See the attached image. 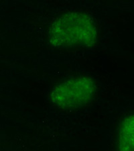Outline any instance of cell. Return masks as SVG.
<instances>
[{"mask_svg": "<svg viewBox=\"0 0 134 151\" xmlns=\"http://www.w3.org/2000/svg\"><path fill=\"white\" fill-rule=\"evenodd\" d=\"M121 151L133 150V118L130 117L124 122L120 135Z\"/></svg>", "mask_w": 134, "mask_h": 151, "instance_id": "3", "label": "cell"}, {"mask_svg": "<svg viewBox=\"0 0 134 151\" xmlns=\"http://www.w3.org/2000/svg\"><path fill=\"white\" fill-rule=\"evenodd\" d=\"M94 89L91 80L80 77L56 86L51 94V99L60 108H77L89 102L93 96Z\"/></svg>", "mask_w": 134, "mask_h": 151, "instance_id": "2", "label": "cell"}, {"mask_svg": "<svg viewBox=\"0 0 134 151\" xmlns=\"http://www.w3.org/2000/svg\"><path fill=\"white\" fill-rule=\"evenodd\" d=\"M97 38V29L92 19L80 12H69L52 22L48 39L57 47H89Z\"/></svg>", "mask_w": 134, "mask_h": 151, "instance_id": "1", "label": "cell"}]
</instances>
